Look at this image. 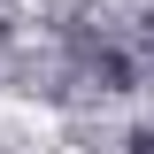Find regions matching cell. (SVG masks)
Returning a JSON list of instances; mask_svg holds the SVG:
<instances>
[{"instance_id":"1","label":"cell","mask_w":154,"mask_h":154,"mask_svg":"<svg viewBox=\"0 0 154 154\" xmlns=\"http://www.w3.org/2000/svg\"><path fill=\"white\" fill-rule=\"evenodd\" d=\"M131 154H154V131H139V139H131Z\"/></svg>"}]
</instances>
